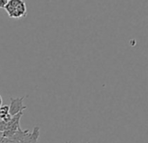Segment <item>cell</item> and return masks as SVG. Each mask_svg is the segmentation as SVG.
I'll return each instance as SVG.
<instances>
[{"mask_svg": "<svg viewBox=\"0 0 148 143\" xmlns=\"http://www.w3.org/2000/svg\"><path fill=\"white\" fill-rule=\"evenodd\" d=\"M5 10L8 16L12 19L25 18L27 13L26 4L23 0H8Z\"/></svg>", "mask_w": 148, "mask_h": 143, "instance_id": "6da1fadb", "label": "cell"}, {"mask_svg": "<svg viewBox=\"0 0 148 143\" xmlns=\"http://www.w3.org/2000/svg\"><path fill=\"white\" fill-rule=\"evenodd\" d=\"M25 96L18 98H11V104L9 106V113L11 116H14L19 113H22L25 109L27 108L26 106L23 104Z\"/></svg>", "mask_w": 148, "mask_h": 143, "instance_id": "7a4b0ae2", "label": "cell"}, {"mask_svg": "<svg viewBox=\"0 0 148 143\" xmlns=\"http://www.w3.org/2000/svg\"><path fill=\"white\" fill-rule=\"evenodd\" d=\"M40 135V128L39 126H34L32 132H28L20 143H37Z\"/></svg>", "mask_w": 148, "mask_h": 143, "instance_id": "3957f363", "label": "cell"}, {"mask_svg": "<svg viewBox=\"0 0 148 143\" xmlns=\"http://www.w3.org/2000/svg\"><path fill=\"white\" fill-rule=\"evenodd\" d=\"M8 3V0H0V9H5Z\"/></svg>", "mask_w": 148, "mask_h": 143, "instance_id": "277c9868", "label": "cell"}, {"mask_svg": "<svg viewBox=\"0 0 148 143\" xmlns=\"http://www.w3.org/2000/svg\"><path fill=\"white\" fill-rule=\"evenodd\" d=\"M2 105H3V99H2L1 95H0V107H2Z\"/></svg>", "mask_w": 148, "mask_h": 143, "instance_id": "5b68a950", "label": "cell"}, {"mask_svg": "<svg viewBox=\"0 0 148 143\" xmlns=\"http://www.w3.org/2000/svg\"><path fill=\"white\" fill-rule=\"evenodd\" d=\"M65 143H71V141H66Z\"/></svg>", "mask_w": 148, "mask_h": 143, "instance_id": "8992f818", "label": "cell"}, {"mask_svg": "<svg viewBox=\"0 0 148 143\" xmlns=\"http://www.w3.org/2000/svg\"><path fill=\"white\" fill-rule=\"evenodd\" d=\"M0 73H1V67H0Z\"/></svg>", "mask_w": 148, "mask_h": 143, "instance_id": "52a82bcc", "label": "cell"}, {"mask_svg": "<svg viewBox=\"0 0 148 143\" xmlns=\"http://www.w3.org/2000/svg\"><path fill=\"white\" fill-rule=\"evenodd\" d=\"M86 143H90V142H89V141H88V142H86Z\"/></svg>", "mask_w": 148, "mask_h": 143, "instance_id": "ba28073f", "label": "cell"}]
</instances>
